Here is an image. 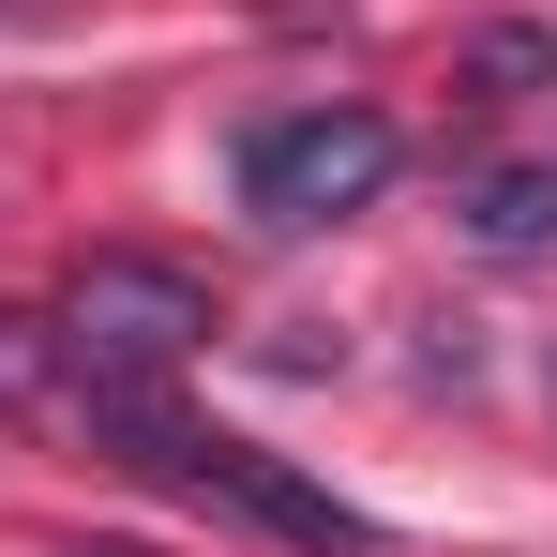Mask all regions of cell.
<instances>
[{"label": "cell", "mask_w": 557, "mask_h": 557, "mask_svg": "<svg viewBox=\"0 0 557 557\" xmlns=\"http://www.w3.org/2000/svg\"><path fill=\"white\" fill-rule=\"evenodd\" d=\"M467 91H482V106L557 91V46H543V30H482V46H467Z\"/></svg>", "instance_id": "obj_4"}, {"label": "cell", "mask_w": 557, "mask_h": 557, "mask_svg": "<svg viewBox=\"0 0 557 557\" xmlns=\"http://www.w3.org/2000/svg\"><path fill=\"white\" fill-rule=\"evenodd\" d=\"M61 557H151V543H61Z\"/></svg>", "instance_id": "obj_5"}, {"label": "cell", "mask_w": 557, "mask_h": 557, "mask_svg": "<svg viewBox=\"0 0 557 557\" xmlns=\"http://www.w3.org/2000/svg\"><path fill=\"white\" fill-rule=\"evenodd\" d=\"M392 166H407V136L376 106H301V121L242 136V211L257 226H347V211L392 196Z\"/></svg>", "instance_id": "obj_1"}, {"label": "cell", "mask_w": 557, "mask_h": 557, "mask_svg": "<svg viewBox=\"0 0 557 557\" xmlns=\"http://www.w3.org/2000/svg\"><path fill=\"white\" fill-rule=\"evenodd\" d=\"M211 347V286L182 257H76L61 272V362L76 376H166Z\"/></svg>", "instance_id": "obj_2"}, {"label": "cell", "mask_w": 557, "mask_h": 557, "mask_svg": "<svg viewBox=\"0 0 557 557\" xmlns=\"http://www.w3.org/2000/svg\"><path fill=\"white\" fill-rule=\"evenodd\" d=\"M453 226L482 242V257H543V242H557V151H543V166H467Z\"/></svg>", "instance_id": "obj_3"}]
</instances>
